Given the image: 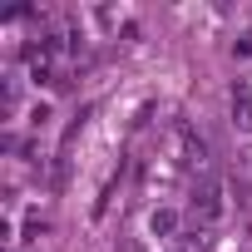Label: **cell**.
<instances>
[{"instance_id":"obj_4","label":"cell","mask_w":252,"mask_h":252,"mask_svg":"<svg viewBox=\"0 0 252 252\" xmlns=\"http://www.w3.org/2000/svg\"><path fill=\"white\" fill-rule=\"evenodd\" d=\"M149 227H154V237H173V232H178V213H168V208H158V213L149 218Z\"/></svg>"},{"instance_id":"obj_3","label":"cell","mask_w":252,"mask_h":252,"mask_svg":"<svg viewBox=\"0 0 252 252\" xmlns=\"http://www.w3.org/2000/svg\"><path fill=\"white\" fill-rule=\"evenodd\" d=\"M232 124H237L242 134L252 129V89H247V84H237V89H232Z\"/></svg>"},{"instance_id":"obj_2","label":"cell","mask_w":252,"mask_h":252,"mask_svg":"<svg viewBox=\"0 0 252 252\" xmlns=\"http://www.w3.org/2000/svg\"><path fill=\"white\" fill-rule=\"evenodd\" d=\"M173 144H178V163L183 168H208V139L193 124H173Z\"/></svg>"},{"instance_id":"obj_1","label":"cell","mask_w":252,"mask_h":252,"mask_svg":"<svg viewBox=\"0 0 252 252\" xmlns=\"http://www.w3.org/2000/svg\"><path fill=\"white\" fill-rule=\"evenodd\" d=\"M188 208H193L198 222H218V218L227 213V203H222V183H218L213 173H203V178L193 183V193H188Z\"/></svg>"},{"instance_id":"obj_5","label":"cell","mask_w":252,"mask_h":252,"mask_svg":"<svg viewBox=\"0 0 252 252\" xmlns=\"http://www.w3.org/2000/svg\"><path fill=\"white\" fill-rule=\"evenodd\" d=\"M168 252H208V237H203V232H183Z\"/></svg>"},{"instance_id":"obj_6","label":"cell","mask_w":252,"mask_h":252,"mask_svg":"<svg viewBox=\"0 0 252 252\" xmlns=\"http://www.w3.org/2000/svg\"><path fill=\"white\" fill-rule=\"evenodd\" d=\"M232 198H237V208L252 213V183H247V178H232Z\"/></svg>"}]
</instances>
